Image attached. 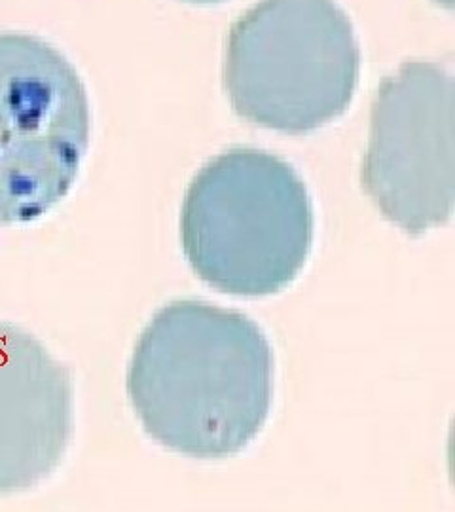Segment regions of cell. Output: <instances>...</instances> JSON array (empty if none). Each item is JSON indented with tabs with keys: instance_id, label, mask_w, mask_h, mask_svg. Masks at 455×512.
Wrapping results in <instances>:
<instances>
[{
	"instance_id": "1",
	"label": "cell",
	"mask_w": 455,
	"mask_h": 512,
	"mask_svg": "<svg viewBox=\"0 0 455 512\" xmlns=\"http://www.w3.org/2000/svg\"><path fill=\"white\" fill-rule=\"evenodd\" d=\"M275 359L251 317L175 300L146 323L128 366V399L146 435L192 459L234 458L262 433Z\"/></svg>"
},
{
	"instance_id": "2",
	"label": "cell",
	"mask_w": 455,
	"mask_h": 512,
	"mask_svg": "<svg viewBox=\"0 0 455 512\" xmlns=\"http://www.w3.org/2000/svg\"><path fill=\"white\" fill-rule=\"evenodd\" d=\"M313 238L308 186L289 162L258 148H230L209 160L182 202V253L219 293L260 298L289 289Z\"/></svg>"
},
{
	"instance_id": "3",
	"label": "cell",
	"mask_w": 455,
	"mask_h": 512,
	"mask_svg": "<svg viewBox=\"0 0 455 512\" xmlns=\"http://www.w3.org/2000/svg\"><path fill=\"white\" fill-rule=\"evenodd\" d=\"M359 76V42L336 0H260L228 33L224 90L260 128H325L349 109Z\"/></svg>"
},
{
	"instance_id": "4",
	"label": "cell",
	"mask_w": 455,
	"mask_h": 512,
	"mask_svg": "<svg viewBox=\"0 0 455 512\" xmlns=\"http://www.w3.org/2000/svg\"><path fill=\"white\" fill-rule=\"evenodd\" d=\"M90 141V97L69 57L44 38L0 33V226L63 202Z\"/></svg>"
},
{
	"instance_id": "5",
	"label": "cell",
	"mask_w": 455,
	"mask_h": 512,
	"mask_svg": "<svg viewBox=\"0 0 455 512\" xmlns=\"http://www.w3.org/2000/svg\"><path fill=\"white\" fill-rule=\"evenodd\" d=\"M361 184L385 219L418 238L454 213V76L406 61L372 101Z\"/></svg>"
},
{
	"instance_id": "6",
	"label": "cell",
	"mask_w": 455,
	"mask_h": 512,
	"mask_svg": "<svg viewBox=\"0 0 455 512\" xmlns=\"http://www.w3.org/2000/svg\"><path fill=\"white\" fill-rule=\"evenodd\" d=\"M74 433V384L31 332L0 321V495L54 475Z\"/></svg>"
},
{
	"instance_id": "7",
	"label": "cell",
	"mask_w": 455,
	"mask_h": 512,
	"mask_svg": "<svg viewBox=\"0 0 455 512\" xmlns=\"http://www.w3.org/2000/svg\"><path fill=\"white\" fill-rule=\"evenodd\" d=\"M184 2H192V4H217L222 0H184Z\"/></svg>"
}]
</instances>
